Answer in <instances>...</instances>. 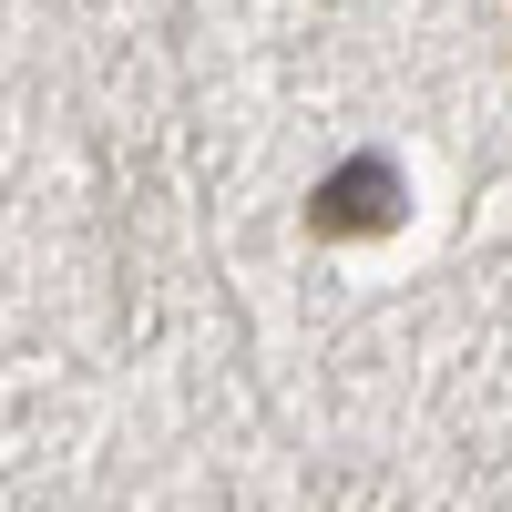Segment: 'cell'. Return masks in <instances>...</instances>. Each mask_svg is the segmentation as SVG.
Masks as SVG:
<instances>
[{"mask_svg":"<svg viewBox=\"0 0 512 512\" xmlns=\"http://www.w3.org/2000/svg\"><path fill=\"white\" fill-rule=\"evenodd\" d=\"M308 226H318V236H390V226H400V164H390V154H349V164L308 195Z\"/></svg>","mask_w":512,"mask_h":512,"instance_id":"obj_1","label":"cell"}]
</instances>
